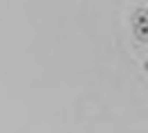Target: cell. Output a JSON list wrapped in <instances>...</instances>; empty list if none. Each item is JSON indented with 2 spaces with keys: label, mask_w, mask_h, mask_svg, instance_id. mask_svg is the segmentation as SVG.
<instances>
[{
  "label": "cell",
  "mask_w": 148,
  "mask_h": 133,
  "mask_svg": "<svg viewBox=\"0 0 148 133\" xmlns=\"http://www.w3.org/2000/svg\"><path fill=\"white\" fill-rule=\"evenodd\" d=\"M130 29L135 38V51L148 71V0H133Z\"/></svg>",
  "instance_id": "cell-1"
}]
</instances>
